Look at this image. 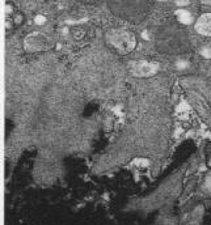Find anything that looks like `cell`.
I'll use <instances>...</instances> for the list:
<instances>
[{"instance_id": "obj_1", "label": "cell", "mask_w": 211, "mask_h": 225, "mask_svg": "<svg viewBox=\"0 0 211 225\" xmlns=\"http://www.w3.org/2000/svg\"><path fill=\"white\" fill-rule=\"evenodd\" d=\"M109 9L117 17L130 22H139L148 12L147 0H107Z\"/></svg>"}, {"instance_id": "obj_2", "label": "cell", "mask_w": 211, "mask_h": 225, "mask_svg": "<svg viewBox=\"0 0 211 225\" xmlns=\"http://www.w3.org/2000/svg\"><path fill=\"white\" fill-rule=\"evenodd\" d=\"M186 45L185 34L176 26H164L158 33V47L164 52H177Z\"/></svg>"}, {"instance_id": "obj_3", "label": "cell", "mask_w": 211, "mask_h": 225, "mask_svg": "<svg viewBox=\"0 0 211 225\" xmlns=\"http://www.w3.org/2000/svg\"><path fill=\"white\" fill-rule=\"evenodd\" d=\"M105 41L113 50H115L117 52L122 54V55L132 51L136 45L135 36L131 32L125 30V29H113V30H109L105 34Z\"/></svg>"}, {"instance_id": "obj_4", "label": "cell", "mask_w": 211, "mask_h": 225, "mask_svg": "<svg viewBox=\"0 0 211 225\" xmlns=\"http://www.w3.org/2000/svg\"><path fill=\"white\" fill-rule=\"evenodd\" d=\"M24 46L28 51H41L50 47L51 42L42 33H30L24 40Z\"/></svg>"}, {"instance_id": "obj_5", "label": "cell", "mask_w": 211, "mask_h": 225, "mask_svg": "<svg viewBox=\"0 0 211 225\" xmlns=\"http://www.w3.org/2000/svg\"><path fill=\"white\" fill-rule=\"evenodd\" d=\"M159 67L154 64V63H148V62H138L135 63L131 68L132 75L136 77H150L154 76L156 72H158Z\"/></svg>"}, {"instance_id": "obj_6", "label": "cell", "mask_w": 211, "mask_h": 225, "mask_svg": "<svg viewBox=\"0 0 211 225\" xmlns=\"http://www.w3.org/2000/svg\"><path fill=\"white\" fill-rule=\"evenodd\" d=\"M195 32L206 37H211V13L202 14L197 21H195Z\"/></svg>"}, {"instance_id": "obj_7", "label": "cell", "mask_w": 211, "mask_h": 225, "mask_svg": "<svg viewBox=\"0 0 211 225\" xmlns=\"http://www.w3.org/2000/svg\"><path fill=\"white\" fill-rule=\"evenodd\" d=\"M176 18L182 25H189V24L193 22V14L188 9H184V8H180L176 11Z\"/></svg>"}, {"instance_id": "obj_8", "label": "cell", "mask_w": 211, "mask_h": 225, "mask_svg": "<svg viewBox=\"0 0 211 225\" xmlns=\"http://www.w3.org/2000/svg\"><path fill=\"white\" fill-rule=\"evenodd\" d=\"M201 55L203 58H206V59H210L211 58V47H209V46L202 47L201 48Z\"/></svg>"}, {"instance_id": "obj_9", "label": "cell", "mask_w": 211, "mask_h": 225, "mask_svg": "<svg viewBox=\"0 0 211 225\" xmlns=\"http://www.w3.org/2000/svg\"><path fill=\"white\" fill-rule=\"evenodd\" d=\"M34 22H36L37 25H43V24L46 22V17L43 16V14H37V16L34 17Z\"/></svg>"}, {"instance_id": "obj_10", "label": "cell", "mask_w": 211, "mask_h": 225, "mask_svg": "<svg viewBox=\"0 0 211 225\" xmlns=\"http://www.w3.org/2000/svg\"><path fill=\"white\" fill-rule=\"evenodd\" d=\"M12 20H13V22H14V24L20 25V24L24 21V16H22L21 13H17V14H14V17L12 18Z\"/></svg>"}, {"instance_id": "obj_11", "label": "cell", "mask_w": 211, "mask_h": 225, "mask_svg": "<svg viewBox=\"0 0 211 225\" xmlns=\"http://www.w3.org/2000/svg\"><path fill=\"white\" fill-rule=\"evenodd\" d=\"M13 13V4L11 3H7L6 4V16H11V14Z\"/></svg>"}, {"instance_id": "obj_12", "label": "cell", "mask_w": 211, "mask_h": 225, "mask_svg": "<svg viewBox=\"0 0 211 225\" xmlns=\"http://www.w3.org/2000/svg\"><path fill=\"white\" fill-rule=\"evenodd\" d=\"M13 24H14V22H13V20L11 21V18L7 17V20H6V29H7V30H9V29H11V28L13 26Z\"/></svg>"}, {"instance_id": "obj_13", "label": "cell", "mask_w": 211, "mask_h": 225, "mask_svg": "<svg viewBox=\"0 0 211 225\" xmlns=\"http://www.w3.org/2000/svg\"><path fill=\"white\" fill-rule=\"evenodd\" d=\"M186 4H189L188 0H178V2H177V6H180V7L186 6Z\"/></svg>"}, {"instance_id": "obj_14", "label": "cell", "mask_w": 211, "mask_h": 225, "mask_svg": "<svg viewBox=\"0 0 211 225\" xmlns=\"http://www.w3.org/2000/svg\"><path fill=\"white\" fill-rule=\"evenodd\" d=\"M84 2H88V3H96V2H100V0H84Z\"/></svg>"}, {"instance_id": "obj_15", "label": "cell", "mask_w": 211, "mask_h": 225, "mask_svg": "<svg viewBox=\"0 0 211 225\" xmlns=\"http://www.w3.org/2000/svg\"><path fill=\"white\" fill-rule=\"evenodd\" d=\"M156 2H168V0H156Z\"/></svg>"}]
</instances>
